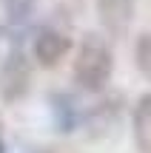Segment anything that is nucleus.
I'll list each match as a JSON object with an SVG mask.
<instances>
[{
	"label": "nucleus",
	"instance_id": "f03ea898",
	"mask_svg": "<svg viewBox=\"0 0 151 153\" xmlns=\"http://www.w3.org/2000/svg\"><path fill=\"white\" fill-rule=\"evenodd\" d=\"M29 82H32V65H29L23 51H11L0 68V97L6 102H17L26 97Z\"/></svg>",
	"mask_w": 151,
	"mask_h": 153
},
{
	"label": "nucleus",
	"instance_id": "20e7f679",
	"mask_svg": "<svg viewBox=\"0 0 151 153\" xmlns=\"http://www.w3.org/2000/svg\"><path fill=\"white\" fill-rule=\"evenodd\" d=\"M134 6L137 0H97V14L106 31L123 34L134 20Z\"/></svg>",
	"mask_w": 151,
	"mask_h": 153
},
{
	"label": "nucleus",
	"instance_id": "0eeeda50",
	"mask_svg": "<svg viewBox=\"0 0 151 153\" xmlns=\"http://www.w3.org/2000/svg\"><path fill=\"white\" fill-rule=\"evenodd\" d=\"M3 9L11 23H23L34 9V0H3Z\"/></svg>",
	"mask_w": 151,
	"mask_h": 153
},
{
	"label": "nucleus",
	"instance_id": "39448f33",
	"mask_svg": "<svg viewBox=\"0 0 151 153\" xmlns=\"http://www.w3.org/2000/svg\"><path fill=\"white\" fill-rule=\"evenodd\" d=\"M134 142L143 153H151V94H143L140 102L134 105Z\"/></svg>",
	"mask_w": 151,
	"mask_h": 153
},
{
	"label": "nucleus",
	"instance_id": "423d86ee",
	"mask_svg": "<svg viewBox=\"0 0 151 153\" xmlns=\"http://www.w3.org/2000/svg\"><path fill=\"white\" fill-rule=\"evenodd\" d=\"M134 57H137V68L143 71V76H148V79H151V31L140 34L137 48H134Z\"/></svg>",
	"mask_w": 151,
	"mask_h": 153
},
{
	"label": "nucleus",
	"instance_id": "f257e3e1",
	"mask_svg": "<svg viewBox=\"0 0 151 153\" xmlns=\"http://www.w3.org/2000/svg\"><path fill=\"white\" fill-rule=\"evenodd\" d=\"M114 71V54L108 48V43L97 34L80 43L77 60H74V82H77L83 91H100Z\"/></svg>",
	"mask_w": 151,
	"mask_h": 153
},
{
	"label": "nucleus",
	"instance_id": "6e6552de",
	"mask_svg": "<svg viewBox=\"0 0 151 153\" xmlns=\"http://www.w3.org/2000/svg\"><path fill=\"white\" fill-rule=\"evenodd\" d=\"M3 150H6V148H3V139H0V153H3Z\"/></svg>",
	"mask_w": 151,
	"mask_h": 153
},
{
	"label": "nucleus",
	"instance_id": "7ed1b4c3",
	"mask_svg": "<svg viewBox=\"0 0 151 153\" xmlns=\"http://www.w3.org/2000/svg\"><path fill=\"white\" fill-rule=\"evenodd\" d=\"M71 48V40L60 31V28H40L37 37H34V57H37L40 65L51 68L60 57H66V51Z\"/></svg>",
	"mask_w": 151,
	"mask_h": 153
}]
</instances>
